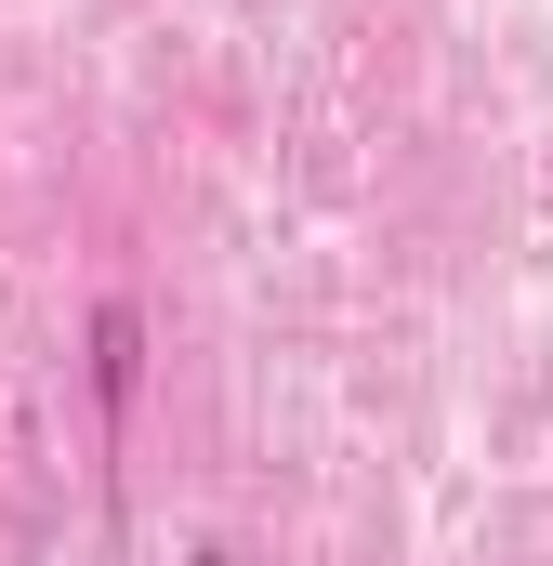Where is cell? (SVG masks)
I'll return each instance as SVG.
<instances>
[{
	"mask_svg": "<svg viewBox=\"0 0 553 566\" xmlns=\"http://www.w3.org/2000/svg\"><path fill=\"white\" fill-rule=\"evenodd\" d=\"M93 396H106V409L133 396V303H106V316H93Z\"/></svg>",
	"mask_w": 553,
	"mask_h": 566,
	"instance_id": "cell-1",
	"label": "cell"
}]
</instances>
